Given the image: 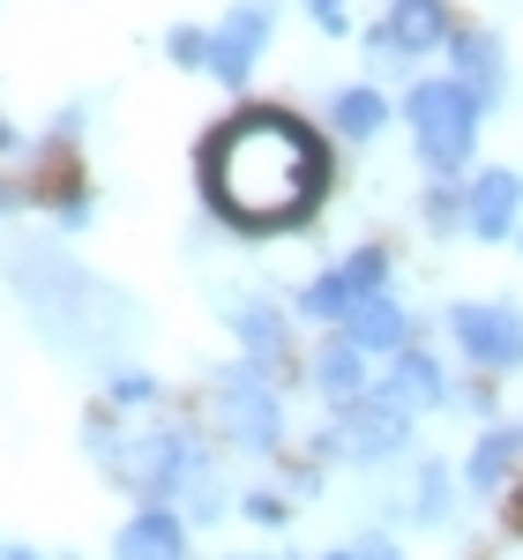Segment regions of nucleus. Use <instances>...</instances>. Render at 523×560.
I'll use <instances>...</instances> for the list:
<instances>
[{
	"instance_id": "dca6fc26",
	"label": "nucleus",
	"mask_w": 523,
	"mask_h": 560,
	"mask_svg": "<svg viewBox=\"0 0 523 560\" xmlns=\"http://www.w3.org/2000/svg\"><path fill=\"white\" fill-rule=\"evenodd\" d=\"M337 329H345L351 345H367L374 359H390V351H404V345H411V306H404V300L390 292V284H382V292H367V300L351 306V314L337 322Z\"/></svg>"
},
{
	"instance_id": "f03ea898",
	"label": "nucleus",
	"mask_w": 523,
	"mask_h": 560,
	"mask_svg": "<svg viewBox=\"0 0 523 560\" xmlns=\"http://www.w3.org/2000/svg\"><path fill=\"white\" fill-rule=\"evenodd\" d=\"M479 128H486V105L456 83V75H419V83H404V135H411V150H419L427 173H472Z\"/></svg>"
},
{
	"instance_id": "ddd939ff",
	"label": "nucleus",
	"mask_w": 523,
	"mask_h": 560,
	"mask_svg": "<svg viewBox=\"0 0 523 560\" xmlns=\"http://www.w3.org/2000/svg\"><path fill=\"white\" fill-rule=\"evenodd\" d=\"M187 553H195V523L173 501H142L113 538V560H187Z\"/></svg>"
},
{
	"instance_id": "bb28decb",
	"label": "nucleus",
	"mask_w": 523,
	"mask_h": 560,
	"mask_svg": "<svg viewBox=\"0 0 523 560\" xmlns=\"http://www.w3.org/2000/svg\"><path fill=\"white\" fill-rule=\"evenodd\" d=\"M351 553H359V560H404V546H396L390 530H359V538H351Z\"/></svg>"
},
{
	"instance_id": "c85d7f7f",
	"label": "nucleus",
	"mask_w": 523,
	"mask_h": 560,
	"mask_svg": "<svg viewBox=\"0 0 523 560\" xmlns=\"http://www.w3.org/2000/svg\"><path fill=\"white\" fill-rule=\"evenodd\" d=\"M314 560H359V553H351V546H337V553H314Z\"/></svg>"
},
{
	"instance_id": "9d476101",
	"label": "nucleus",
	"mask_w": 523,
	"mask_h": 560,
	"mask_svg": "<svg viewBox=\"0 0 523 560\" xmlns=\"http://www.w3.org/2000/svg\"><path fill=\"white\" fill-rule=\"evenodd\" d=\"M218 314H224V329L240 337L247 359H262V366L292 359V306L284 300H269V292H224Z\"/></svg>"
},
{
	"instance_id": "2eb2a0df",
	"label": "nucleus",
	"mask_w": 523,
	"mask_h": 560,
	"mask_svg": "<svg viewBox=\"0 0 523 560\" xmlns=\"http://www.w3.org/2000/svg\"><path fill=\"white\" fill-rule=\"evenodd\" d=\"M382 31H390V45L404 60H434L441 45H449V31H456V8L449 0H390Z\"/></svg>"
},
{
	"instance_id": "a878e982",
	"label": "nucleus",
	"mask_w": 523,
	"mask_h": 560,
	"mask_svg": "<svg viewBox=\"0 0 523 560\" xmlns=\"http://www.w3.org/2000/svg\"><path fill=\"white\" fill-rule=\"evenodd\" d=\"M486 382H493V374H479V382H456V396H449V411H472V419L486 427V419H493V388H486Z\"/></svg>"
},
{
	"instance_id": "9b49d317",
	"label": "nucleus",
	"mask_w": 523,
	"mask_h": 560,
	"mask_svg": "<svg viewBox=\"0 0 523 560\" xmlns=\"http://www.w3.org/2000/svg\"><path fill=\"white\" fill-rule=\"evenodd\" d=\"M441 52H449V75H456V83L472 90V97H479L486 113H493V105L509 97V52H501V38H493L486 23H456Z\"/></svg>"
},
{
	"instance_id": "a211bd4d",
	"label": "nucleus",
	"mask_w": 523,
	"mask_h": 560,
	"mask_svg": "<svg viewBox=\"0 0 523 560\" xmlns=\"http://www.w3.org/2000/svg\"><path fill=\"white\" fill-rule=\"evenodd\" d=\"M329 128L345 135V142H374V135L390 128V97L374 83H337L329 90Z\"/></svg>"
},
{
	"instance_id": "f3484780",
	"label": "nucleus",
	"mask_w": 523,
	"mask_h": 560,
	"mask_svg": "<svg viewBox=\"0 0 523 560\" xmlns=\"http://www.w3.org/2000/svg\"><path fill=\"white\" fill-rule=\"evenodd\" d=\"M516 464H523V433L486 419V433L472 441V456H464V493H501Z\"/></svg>"
},
{
	"instance_id": "393cba45",
	"label": "nucleus",
	"mask_w": 523,
	"mask_h": 560,
	"mask_svg": "<svg viewBox=\"0 0 523 560\" xmlns=\"http://www.w3.org/2000/svg\"><path fill=\"white\" fill-rule=\"evenodd\" d=\"M359 45H367V68H374V75H404V68H411V60L390 45V31H382V23H367V31H359Z\"/></svg>"
},
{
	"instance_id": "f257e3e1",
	"label": "nucleus",
	"mask_w": 523,
	"mask_h": 560,
	"mask_svg": "<svg viewBox=\"0 0 523 560\" xmlns=\"http://www.w3.org/2000/svg\"><path fill=\"white\" fill-rule=\"evenodd\" d=\"M202 195L232 232H300L329 195V142L284 105H247L202 142Z\"/></svg>"
},
{
	"instance_id": "0eeeda50",
	"label": "nucleus",
	"mask_w": 523,
	"mask_h": 560,
	"mask_svg": "<svg viewBox=\"0 0 523 560\" xmlns=\"http://www.w3.org/2000/svg\"><path fill=\"white\" fill-rule=\"evenodd\" d=\"M390 277H396V255H390V247H351L345 261L314 269L300 292H292V314H300V322H314V329H337L351 306L367 300V292H382Z\"/></svg>"
},
{
	"instance_id": "4468645a",
	"label": "nucleus",
	"mask_w": 523,
	"mask_h": 560,
	"mask_svg": "<svg viewBox=\"0 0 523 560\" xmlns=\"http://www.w3.org/2000/svg\"><path fill=\"white\" fill-rule=\"evenodd\" d=\"M374 388H390L396 404H411L419 419H427V411H449V396H456L449 366H441V359H434L427 345H404V351H390V374H382Z\"/></svg>"
},
{
	"instance_id": "2f4dec72",
	"label": "nucleus",
	"mask_w": 523,
	"mask_h": 560,
	"mask_svg": "<svg viewBox=\"0 0 523 560\" xmlns=\"http://www.w3.org/2000/svg\"><path fill=\"white\" fill-rule=\"evenodd\" d=\"M516 433H523V427H516Z\"/></svg>"
},
{
	"instance_id": "20e7f679",
	"label": "nucleus",
	"mask_w": 523,
	"mask_h": 560,
	"mask_svg": "<svg viewBox=\"0 0 523 560\" xmlns=\"http://www.w3.org/2000/svg\"><path fill=\"white\" fill-rule=\"evenodd\" d=\"M210 448H202V433L195 427H173V419H158V427L142 433H120V448H113V464L105 478L113 486H128L142 501H187V486L195 478H210Z\"/></svg>"
},
{
	"instance_id": "423d86ee",
	"label": "nucleus",
	"mask_w": 523,
	"mask_h": 560,
	"mask_svg": "<svg viewBox=\"0 0 523 560\" xmlns=\"http://www.w3.org/2000/svg\"><path fill=\"white\" fill-rule=\"evenodd\" d=\"M449 345L472 374H523V306L516 300H456L441 314Z\"/></svg>"
},
{
	"instance_id": "39448f33",
	"label": "nucleus",
	"mask_w": 523,
	"mask_h": 560,
	"mask_svg": "<svg viewBox=\"0 0 523 560\" xmlns=\"http://www.w3.org/2000/svg\"><path fill=\"white\" fill-rule=\"evenodd\" d=\"M411 427H419L411 404H396L390 388H367L329 411V427L314 433V456L322 464H396L411 448Z\"/></svg>"
},
{
	"instance_id": "7ed1b4c3",
	"label": "nucleus",
	"mask_w": 523,
	"mask_h": 560,
	"mask_svg": "<svg viewBox=\"0 0 523 560\" xmlns=\"http://www.w3.org/2000/svg\"><path fill=\"white\" fill-rule=\"evenodd\" d=\"M210 411H218L224 448H240V456H277L292 441L277 366H262V359H224L210 374Z\"/></svg>"
},
{
	"instance_id": "aec40b11",
	"label": "nucleus",
	"mask_w": 523,
	"mask_h": 560,
	"mask_svg": "<svg viewBox=\"0 0 523 560\" xmlns=\"http://www.w3.org/2000/svg\"><path fill=\"white\" fill-rule=\"evenodd\" d=\"M419 224L434 240H464V173H434L419 195Z\"/></svg>"
},
{
	"instance_id": "7c9ffc66",
	"label": "nucleus",
	"mask_w": 523,
	"mask_h": 560,
	"mask_svg": "<svg viewBox=\"0 0 523 560\" xmlns=\"http://www.w3.org/2000/svg\"><path fill=\"white\" fill-rule=\"evenodd\" d=\"M516 247H523V224H516Z\"/></svg>"
},
{
	"instance_id": "412c9836",
	"label": "nucleus",
	"mask_w": 523,
	"mask_h": 560,
	"mask_svg": "<svg viewBox=\"0 0 523 560\" xmlns=\"http://www.w3.org/2000/svg\"><path fill=\"white\" fill-rule=\"evenodd\" d=\"M165 60L187 68V75H195V68L210 75V31H202V23H173V31H165Z\"/></svg>"
},
{
	"instance_id": "6ab92c4d",
	"label": "nucleus",
	"mask_w": 523,
	"mask_h": 560,
	"mask_svg": "<svg viewBox=\"0 0 523 560\" xmlns=\"http://www.w3.org/2000/svg\"><path fill=\"white\" fill-rule=\"evenodd\" d=\"M456 486H464V478L449 471L441 456H427V464L411 471V501H404V516H411V523H427V530H441V523L456 516Z\"/></svg>"
},
{
	"instance_id": "f8f14e48",
	"label": "nucleus",
	"mask_w": 523,
	"mask_h": 560,
	"mask_svg": "<svg viewBox=\"0 0 523 560\" xmlns=\"http://www.w3.org/2000/svg\"><path fill=\"white\" fill-rule=\"evenodd\" d=\"M306 388L337 411V404H351V396H367L374 388V351L367 345H351L345 329H329L322 345L306 351Z\"/></svg>"
},
{
	"instance_id": "c756f323",
	"label": "nucleus",
	"mask_w": 523,
	"mask_h": 560,
	"mask_svg": "<svg viewBox=\"0 0 523 560\" xmlns=\"http://www.w3.org/2000/svg\"><path fill=\"white\" fill-rule=\"evenodd\" d=\"M0 560H38V553H0Z\"/></svg>"
},
{
	"instance_id": "5701e85b",
	"label": "nucleus",
	"mask_w": 523,
	"mask_h": 560,
	"mask_svg": "<svg viewBox=\"0 0 523 560\" xmlns=\"http://www.w3.org/2000/svg\"><path fill=\"white\" fill-rule=\"evenodd\" d=\"M240 516L262 523V530H284V523H292V501H284V493H269V486H255V493H240Z\"/></svg>"
},
{
	"instance_id": "cd10ccee",
	"label": "nucleus",
	"mask_w": 523,
	"mask_h": 560,
	"mask_svg": "<svg viewBox=\"0 0 523 560\" xmlns=\"http://www.w3.org/2000/svg\"><path fill=\"white\" fill-rule=\"evenodd\" d=\"M224 560H306V553H292V546H269V553H224Z\"/></svg>"
},
{
	"instance_id": "4be33fe9",
	"label": "nucleus",
	"mask_w": 523,
	"mask_h": 560,
	"mask_svg": "<svg viewBox=\"0 0 523 560\" xmlns=\"http://www.w3.org/2000/svg\"><path fill=\"white\" fill-rule=\"evenodd\" d=\"M300 8H306V23H314V38H329V45L359 38V15H351V0H300Z\"/></svg>"
},
{
	"instance_id": "6e6552de",
	"label": "nucleus",
	"mask_w": 523,
	"mask_h": 560,
	"mask_svg": "<svg viewBox=\"0 0 523 560\" xmlns=\"http://www.w3.org/2000/svg\"><path fill=\"white\" fill-rule=\"evenodd\" d=\"M277 23H284V0H232L218 23H210V75L224 90H247L269 45H277Z\"/></svg>"
},
{
	"instance_id": "1a4fd4ad",
	"label": "nucleus",
	"mask_w": 523,
	"mask_h": 560,
	"mask_svg": "<svg viewBox=\"0 0 523 560\" xmlns=\"http://www.w3.org/2000/svg\"><path fill=\"white\" fill-rule=\"evenodd\" d=\"M516 224H523V173H509V165H486V173L464 179V232H472L479 247L516 240Z\"/></svg>"
},
{
	"instance_id": "b1692460",
	"label": "nucleus",
	"mask_w": 523,
	"mask_h": 560,
	"mask_svg": "<svg viewBox=\"0 0 523 560\" xmlns=\"http://www.w3.org/2000/svg\"><path fill=\"white\" fill-rule=\"evenodd\" d=\"M105 396H113L120 411H135V404H158L165 388H158V374H142V366H128V374H113V382H105Z\"/></svg>"
}]
</instances>
